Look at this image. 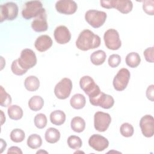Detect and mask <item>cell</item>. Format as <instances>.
Instances as JSON below:
<instances>
[{"mask_svg":"<svg viewBox=\"0 0 154 154\" xmlns=\"http://www.w3.org/2000/svg\"><path fill=\"white\" fill-rule=\"evenodd\" d=\"M100 45V37L87 29L80 32L76 41V46L77 48L83 51L97 48Z\"/></svg>","mask_w":154,"mask_h":154,"instance_id":"6da1fadb","label":"cell"},{"mask_svg":"<svg viewBox=\"0 0 154 154\" xmlns=\"http://www.w3.org/2000/svg\"><path fill=\"white\" fill-rule=\"evenodd\" d=\"M100 5L105 8H116L123 14H128L132 10L133 4L129 0L100 1Z\"/></svg>","mask_w":154,"mask_h":154,"instance_id":"7a4b0ae2","label":"cell"},{"mask_svg":"<svg viewBox=\"0 0 154 154\" xmlns=\"http://www.w3.org/2000/svg\"><path fill=\"white\" fill-rule=\"evenodd\" d=\"M45 10L40 1H28L25 3V7L22 11V16L25 19L29 20L31 18L36 17Z\"/></svg>","mask_w":154,"mask_h":154,"instance_id":"3957f363","label":"cell"},{"mask_svg":"<svg viewBox=\"0 0 154 154\" xmlns=\"http://www.w3.org/2000/svg\"><path fill=\"white\" fill-rule=\"evenodd\" d=\"M106 13L102 11L89 10L85 14V19L92 27L97 28L103 25L106 19Z\"/></svg>","mask_w":154,"mask_h":154,"instance_id":"277c9868","label":"cell"},{"mask_svg":"<svg viewBox=\"0 0 154 154\" xmlns=\"http://www.w3.org/2000/svg\"><path fill=\"white\" fill-rule=\"evenodd\" d=\"M72 87L71 79L68 78H64L55 86V95L59 99H66L70 96Z\"/></svg>","mask_w":154,"mask_h":154,"instance_id":"5b68a950","label":"cell"},{"mask_svg":"<svg viewBox=\"0 0 154 154\" xmlns=\"http://www.w3.org/2000/svg\"><path fill=\"white\" fill-rule=\"evenodd\" d=\"M79 85L81 88L89 97H93L101 91L99 87L90 76L86 75L82 76L80 79Z\"/></svg>","mask_w":154,"mask_h":154,"instance_id":"8992f818","label":"cell"},{"mask_svg":"<svg viewBox=\"0 0 154 154\" xmlns=\"http://www.w3.org/2000/svg\"><path fill=\"white\" fill-rule=\"evenodd\" d=\"M18 7L13 2H8L0 6V22L13 20L15 19L18 14Z\"/></svg>","mask_w":154,"mask_h":154,"instance_id":"52a82bcc","label":"cell"},{"mask_svg":"<svg viewBox=\"0 0 154 154\" xmlns=\"http://www.w3.org/2000/svg\"><path fill=\"white\" fill-rule=\"evenodd\" d=\"M106 47L111 50H118L122 46V42L118 31L114 29H108L103 35Z\"/></svg>","mask_w":154,"mask_h":154,"instance_id":"ba28073f","label":"cell"},{"mask_svg":"<svg viewBox=\"0 0 154 154\" xmlns=\"http://www.w3.org/2000/svg\"><path fill=\"white\" fill-rule=\"evenodd\" d=\"M18 61L22 68L28 70L35 66L37 57L35 52L32 49H24L21 51Z\"/></svg>","mask_w":154,"mask_h":154,"instance_id":"9c48e42d","label":"cell"},{"mask_svg":"<svg viewBox=\"0 0 154 154\" xmlns=\"http://www.w3.org/2000/svg\"><path fill=\"white\" fill-rule=\"evenodd\" d=\"M130 76L131 74L128 69L126 68L120 69L113 79L112 84L114 89L119 91L124 90L129 83Z\"/></svg>","mask_w":154,"mask_h":154,"instance_id":"30bf717a","label":"cell"},{"mask_svg":"<svg viewBox=\"0 0 154 154\" xmlns=\"http://www.w3.org/2000/svg\"><path fill=\"white\" fill-rule=\"evenodd\" d=\"M90 102L93 106H99L104 109H109L114 103V98L109 95L100 91L97 95L89 97Z\"/></svg>","mask_w":154,"mask_h":154,"instance_id":"8fae6325","label":"cell"},{"mask_svg":"<svg viewBox=\"0 0 154 154\" xmlns=\"http://www.w3.org/2000/svg\"><path fill=\"white\" fill-rule=\"evenodd\" d=\"M111 122V116L106 112L97 111L94 115V126L99 132H105Z\"/></svg>","mask_w":154,"mask_h":154,"instance_id":"7c38bea8","label":"cell"},{"mask_svg":"<svg viewBox=\"0 0 154 154\" xmlns=\"http://www.w3.org/2000/svg\"><path fill=\"white\" fill-rule=\"evenodd\" d=\"M140 126L143 135L147 138L154 134V118L151 115H145L140 121Z\"/></svg>","mask_w":154,"mask_h":154,"instance_id":"4fadbf2b","label":"cell"},{"mask_svg":"<svg viewBox=\"0 0 154 154\" xmlns=\"http://www.w3.org/2000/svg\"><path fill=\"white\" fill-rule=\"evenodd\" d=\"M55 8L60 13L70 15L76 11L78 5L72 0H60L56 2Z\"/></svg>","mask_w":154,"mask_h":154,"instance_id":"5bb4252c","label":"cell"},{"mask_svg":"<svg viewBox=\"0 0 154 154\" xmlns=\"http://www.w3.org/2000/svg\"><path fill=\"white\" fill-rule=\"evenodd\" d=\"M88 144L94 150L101 152L108 147L109 141L103 136L99 134H93L88 140Z\"/></svg>","mask_w":154,"mask_h":154,"instance_id":"9a60e30c","label":"cell"},{"mask_svg":"<svg viewBox=\"0 0 154 154\" xmlns=\"http://www.w3.org/2000/svg\"><path fill=\"white\" fill-rule=\"evenodd\" d=\"M54 35L57 43L60 45L67 43L71 39L70 32L64 25L57 26L54 30Z\"/></svg>","mask_w":154,"mask_h":154,"instance_id":"2e32d148","label":"cell"},{"mask_svg":"<svg viewBox=\"0 0 154 154\" xmlns=\"http://www.w3.org/2000/svg\"><path fill=\"white\" fill-rule=\"evenodd\" d=\"M46 19V13L45 10L32 20L31 23L32 29L38 32L46 31L48 28Z\"/></svg>","mask_w":154,"mask_h":154,"instance_id":"e0dca14e","label":"cell"},{"mask_svg":"<svg viewBox=\"0 0 154 154\" xmlns=\"http://www.w3.org/2000/svg\"><path fill=\"white\" fill-rule=\"evenodd\" d=\"M52 40L48 35H42L37 38L34 42L35 49L41 52L48 50L52 45Z\"/></svg>","mask_w":154,"mask_h":154,"instance_id":"ac0fdd59","label":"cell"},{"mask_svg":"<svg viewBox=\"0 0 154 154\" xmlns=\"http://www.w3.org/2000/svg\"><path fill=\"white\" fill-rule=\"evenodd\" d=\"M24 86L25 88L29 91H35L39 88V79L35 76H29L25 79Z\"/></svg>","mask_w":154,"mask_h":154,"instance_id":"d6986e66","label":"cell"},{"mask_svg":"<svg viewBox=\"0 0 154 154\" xmlns=\"http://www.w3.org/2000/svg\"><path fill=\"white\" fill-rule=\"evenodd\" d=\"M70 105L76 109H80L84 107L86 103L85 96L79 93L74 94L70 100Z\"/></svg>","mask_w":154,"mask_h":154,"instance_id":"ffe728a7","label":"cell"},{"mask_svg":"<svg viewBox=\"0 0 154 154\" xmlns=\"http://www.w3.org/2000/svg\"><path fill=\"white\" fill-rule=\"evenodd\" d=\"M50 120L53 125L60 126L65 122L66 114L61 110H55L50 114Z\"/></svg>","mask_w":154,"mask_h":154,"instance_id":"44dd1931","label":"cell"},{"mask_svg":"<svg viewBox=\"0 0 154 154\" xmlns=\"http://www.w3.org/2000/svg\"><path fill=\"white\" fill-rule=\"evenodd\" d=\"M45 138L48 143L51 144L55 143L60 138V132L54 128H49L46 131Z\"/></svg>","mask_w":154,"mask_h":154,"instance_id":"7402d4cb","label":"cell"},{"mask_svg":"<svg viewBox=\"0 0 154 154\" xmlns=\"http://www.w3.org/2000/svg\"><path fill=\"white\" fill-rule=\"evenodd\" d=\"M70 126L74 132L80 133L85 129V122L82 117L76 116L71 120Z\"/></svg>","mask_w":154,"mask_h":154,"instance_id":"603a6c76","label":"cell"},{"mask_svg":"<svg viewBox=\"0 0 154 154\" xmlns=\"http://www.w3.org/2000/svg\"><path fill=\"white\" fill-rule=\"evenodd\" d=\"M44 105V100L40 96H34L28 101V106L32 111L40 110Z\"/></svg>","mask_w":154,"mask_h":154,"instance_id":"cb8c5ba5","label":"cell"},{"mask_svg":"<svg viewBox=\"0 0 154 154\" xmlns=\"http://www.w3.org/2000/svg\"><path fill=\"white\" fill-rule=\"evenodd\" d=\"M106 57V53L103 51L97 50L91 54L90 55V61L93 64L99 66L105 62Z\"/></svg>","mask_w":154,"mask_h":154,"instance_id":"d4e9b609","label":"cell"},{"mask_svg":"<svg viewBox=\"0 0 154 154\" xmlns=\"http://www.w3.org/2000/svg\"><path fill=\"white\" fill-rule=\"evenodd\" d=\"M125 61L129 67L131 68H135L140 64L141 58L138 53L132 52L129 53L126 55Z\"/></svg>","mask_w":154,"mask_h":154,"instance_id":"484cf974","label":"cell"},{"mask_svg":"<svg viewBox=\"0 0 154 154\" xmlns=\"http://www.w3.org/2000/svg\"><path fill=\"white\" fill-rule=\"evenodd\" d=\"M7 113L8 117L14 120H17L20 119L23 116V110L22 109L17 105H10L7 109Z\"/></svg>","mask_w":154,"mask_h":154,"instance_id":"4316f807","label":"cell"},{"mask_svg":"<svg viewBox=\"0 0 154 154\" xmlns=\"http://www.w3.org/2000/svg\"><path fill=\"white\" fill-rule=\"evenodd\" d=\"M42 144V140L41 137L36 134L30 135L27 139V145L32 149L40 147Z\"/></svg>","mask_w":154,"mask_h":154,"instance_id":"83f0119b","label":"cell"},{"mask_svg":"<svg viewBox=\"0 0 154 154\" xmlns=\"http://www.w3.org/2000/svg\"><path fill=\"white\" fill-rule=\"evenodd\" d=\"M11 97L10 95L6 92L2 85L0 86V104L2 107H7L11 103Z\"/></svg>","mask_w":154,"mask_h":154,"instance_id":"f1b7e54d","label":"cell"},{"mask_svg":"<svg viewBox=\"0 0 154 154\" xmlns=\"http://www.w3.org/2000/svg\"><path fill=\"white\" fill-rule=\"evenodd\" d=\"M10 136L12 141L14 143H20L25 139V134L23 130L16 128L11 131Z\"/></svg>","mask_w":154,"mask_h":154,"instance_id":"f546056e","label":"cell"},{"mask_svg":"<svg viewBox=\"0 0 154 154\" xmlns=\"http://www.w3.org/2000/svg\"><path fill=\"white\" fill-rule=\"evenodd\" d=\"M67 144L72 149L77 150L81 148L82 145L81 139L76 135H70L67 138Z\"/></svg>","mask_w":154,"mask_h":154,"instance_id":"4dcf8cb0","label":"cell"},{"mask_svg":"<svg viewBox=\"0 0 154 154\" xmlns=\"http://www.w3.org/2000/svg\"><path fill=\"white\" fill-rule=\"evenodd\" d=\"M120 132L122 136L125 137H130L133 135L134 129L132 125L130 123H124L120 128Z\"/></svg>","mask_w":154,"mask_h":154,"instance_id":"1f68e13d","label":"cell"},{"mask_svg":"<svg viewBox=\"0 0 154 154\" xmlns=\"http://www.w3.org/2000/svg\"><path fill=\"white\" fill-rule=\"evenodd\" d=\"M35 126L38 129L44 128L47 125V118L45 114L42 113L37 114L34 119Z\"/></svg>","mask_w":154,"mask_h":154,"instance_id":"d6a6232c","label":"cell"},{"mask_svg":"<svg viewBox=\"0 0 154 154\" xmlns=\"http://www.w3.org/2000/svg\"><path fill=\"white\" fill-rule=\"evenodd\" d=\"M11 69L12 72L14 75H18V76L23 75V74H25L27 72V70L23 69L19 65L18 59L15 60L12 62L11 66Z\"/></svg>","mask_w":154,"mask_h":154,"instance_id":"836d02e7","label":"cell"},{"mask_svg":"<svg viewBox=\"0 0 154 154\" xmlns=\"http://www.w3.org/2000/svg\"><path fill=\"white\" fill-rule=\"evenodd\" d=\"M143 8L146 14L153 16L154 14V1L153 0L143 1Z\"/></svg>","mask_w":154,"mask_h":154,"instance_id":"e575fe53","label":"cell"},{"mask_svg":"<svg viewBox=\"0 0 154 154\" xmlns=\"http://www.w3.org/2000/svg\"><path fill=\"white\" fill-rule=\"evenodd\" d=\"M121 62V57L118 54H112L111 55L108 60V63L109 66L111 67L114 68L117 67Z\"/></svg>","mask_w":154,"mask_h":154,"instance_id":"d590c367","label":"cell"},{"mask_svg":"<svg viewBox=\"0 0 154 154\" xmlns=\"http://www.w3.org/2000/svg\"><path fill=\"white\" fill-rule=\"evenodd\" d=\"M154 49L153 47H150L144 50L143 54L146 60L149 63H153L154 61Z\"/></svg>","mask_w":154,"mask_h":154,"instance_id":"8d00e7d4","label":"cell"},{"mask_svg":"<svg viewBox=\"0 0 154 154\" xmlns=\"http://www.w3.org/2000/svg\"><path fill=\"white\" fill-rule=\"evenodd\" d=\"M146 97L147 98L152 102L154 100V85H149L146 90Z\"/></svg>","mask_w":154,"mask_h":154,"instance_id":"74e56055","label":"cell"},{"mask_svg":"<svg viewBox=\"0 0 154 154\" xmlns=\"http://www.w3.org/2000/svg\"><path fill=\"white\" fill-rule=\"evenodd\" d=\"M13 153L22 154V151L19 147L17 146H11L8 149L7 151V153Z\"/></svg>","mask_w":154,"mask_h":154,"instance_id":"f35d334b","label":"cell"},{"mask_svg":"<svg viewBox=\"0 0 154 154\" xmlns=\"http://www.w3.org/2000/svg\"><path fill=\"white\" fill-rule=\"evenodd\" d=\"M6 146H7V144H6V142L5 141L3 140V139H1V153H2L4 149H5L6 148Z\"/></svg>","mask_w":154,"mask_h":154,"instance_id":"ab89813d","label":"cell"},{"mask_svg":"<svg viewBox=\"0 0 154 154\" xmlns=\"http://www.w3.org/2000/svg\"><path fill=\"white\" fill-rule=\"evenodd\" d=\"M1 125H2L3 123L5 122V117L4 115V112H2V110H1Z\"/></svg>","mask_w":154,"mask_h":154,"instance_id":"60d3db41","label":"cell"}]
</instances>
